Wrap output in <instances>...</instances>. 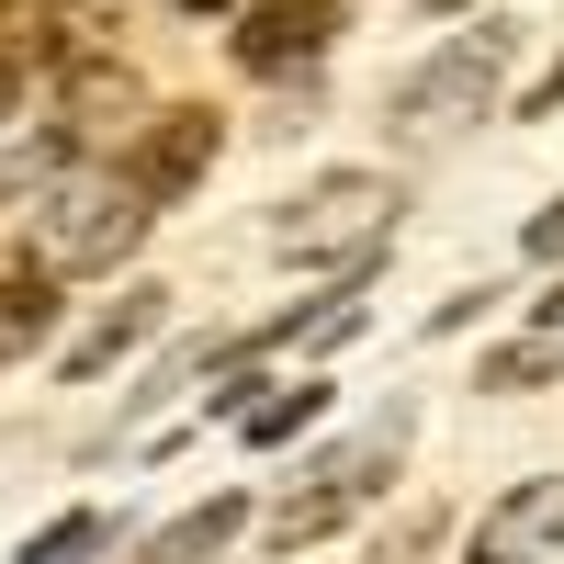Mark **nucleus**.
<instances>
[{
    "instance_id": "1",
    "label": "nucleus",
    "mask_w": 564,
    "mask_h": 564,
    "mask_svg": "<svg viewBox=\"0 0 564 564\" xmlns=\"http://www.w3.org/2000/svg\"><path fill=\"white\" fill-rule=\"evenodd\" d=\"M135 238H148V193L124 170H57L34 193V260L45 271H113Z\"/></svg>"
},
{
    "instance_id": "2",
    "label": "nucleus",
    "mask_w": 564,
    "mask_h": 564,
    "mask_svg": "<svg viewBox=\"0 0 564 564\" xmlns=\"http://www.w3.org/2000/svg\"><path fill=\"white\" fill-rule=\"evenodd\" d=\"M508 57H520V23H463V34L441 45V57H417V68L395 79V124H417V135L486 124V102H497Z\"/></svg>"
},
{
    "instance_id": "3",
    "label": "nucleus",
    "mask_w": 564,
    "mask_h": 564,
    "mask_svg": "<svg viewBox=\"0 0 564 564\" xmlns=\"http://www.w3.org/2000/svg\"><path fill=\"white\" fill-rule=\"evenodd\" d=\"M395 452H406V406H395V417H384L372 441H339V452H316V463H305V486L271 508V542H282V553H305V542H327L339 520H361V508L384 497Z\"/></svg>"
},
{
    "instance_id": "4",
    "label": "nucleus",
    "mask_w": 564,
    "mask_h": 564,
    "mask_svg": "<svg viewBox=\"0 0 564 564\" xmlns=\"http://www.w3.org/2000/svg\"><path fill=\"white\" fill-rule=\"evenodd\" d=\"M384 215H395V181H384V170H327V181H305V193L271 215V249L305 260V271H316V260H372Z\"/></svg>"
},
{
    "instance_id": "5",
    "label": "nucleus",
    "mask_w": 564,
    "mask_h": 564,
    "mask_svg": "<svg viewBox=\"0 0 564 564\" xmlns=\"http://www.w3.org/2000/svg\"><path fill=\"white\" fill-rule=\"evenodd\" d=\"M542 553H564V475L508 486L475 520V542H463V564H542Z\"/></svg>"
},
{
    "instance_id": "6",
    "label": "nucleus",
    "mask_w": 564,
    "mask_h": 564,
    "mask_svg": "<svg viewBox=\"0 0 564 564\" xmlns=\"http://www.w3.org/2000/svg\"><path fill=\"white\" fill-rule=\"evenodd\" d=\"M327 34H339V12L327 0H260V12L238 23V68L249 79H282V68H316Z\"/></svg>"
},
{
    "instance_id": "7",
    "label": "nucleus",
    "mask_w": 564,
    "mask_h": 564,
    "mask_svg": "<svg viewBox=\"0 0 564 564\" xmlns=\"http://www.w3.org/2000/svg\"><path fill=\"white\" fill-rule=\"evenodd\" d=\"M204 159H215V113H159V135H148V159H135L124 181H135V193L159 204V193H181V181H193Z\"/></svg>"
},
{
    "instance_id": "8",
    "label": "nucleus",
    "mask_w": 564,
    "mask_h": 564,
    "mask_svg": "<svg viewBox=\"0 0 564 564\" xmlns=\"http://www.w3.org/2000/svg\"><path fill=\"white\" fill-rule=\"evenodd\" d=\"M159 305H170V294H124L113 316H90L79 339H68V384H90V372H113V361H124V350H135V339L159 327Z\"/></svg>"
},
{
    "instance_id": "9",
    "label": "nucleus",
    "mask_w": 564,
    "mask_h": 564,
    "mask_svg": "<svg viewBox=\"0 0 564 564\" xmlns=\"http://www.w3.org/2000/svg\"><path fill=\"white\" fill-rule=\"evenodd\" d=\"M238 531H249V497H204L193 520H170V531H159L148 553H135V564H215Z\"/></svg>"
},
{
    "instance_id": "10",
    "label": "nucleus",
    "mask_w": 564,
    "mask_h": 564,
    "mask_svg": "<svg viewBox=\"0 0 564 564\" xmlns=\"http://www.w3.org/2000/svg\"><path fill=\"white\" fill-rule=\"evenodd\" d=\"M45 327H57V294H45V271H0V361L45 350Z\"/></svg>"
},
{
    "instance_id": "11",
    "label": "nucleus",
    "mask_w": 564,
    "mask_h": 564,
    "mask_svg": "<svg viewBox=\"0 0 564 564\" xmlns=\"http://www.w3.org/2000/svg\"><path fill=\"white\" fill-rule=\"evenodd\" d=\"M316 417H327V384H282L271 406H238V430L271 452V441H294V430H316Z\"/></svg>"
},
{
    "instance_id": "12",
    "label": "nucleus",
    "mask_w": 564,
    "mask_h": 564,
    "mask_svg": "<svg viewBox=\"0 0 564 564\" xmlns=\"http://www.w3.org/2000/svg\"><path fill=\"white\" fill-rule=\"evenodd\" d=\"M553 372H564V339H520V350L486 361V395H531V384H553Z\"/></svg>"
},
{
    "instance_id": "13",
    "label": "nucleus",
    "mask_w": 564,
    "mask_h": 564,
    "mask_svg": "<svg viewBox=\"0 0 564 564\" xmlns=\"http://www.w3.org/2000/svg\"><path fill=\"white\" fill-rule=\"evenodd\" d=\"M102 531H113L102 508H68L57 531H34V542H23V564H79V553H102Z\"/></svg>"
},
{
    "instance_id": "14",
    "label": "nucleus",
    "mask_w": 564,
    "mask_h": 564,
    "mask_svg": "<svg viewBox=\"0 0 564 564\" xmlns=\"http://www.w3.org/2000/svg\"><path fill=\"white\" fill-rule=\"evenodd\" d=\"M531 260H564V204H542V215H531Z\"/></svg>"
},
{
    "instance_id": "15",
    "label": "nucleus",
    "mask_w": 564,
    "mask_h": 564,
    "mask_svg": "<svg viewBox=\"0 0 564 564\" xmlns=\"http://www.w3.org/2000/svg\"><path fill=\"white\" fill-rule=\"evenodd\" d=\"M23 113V57H0V124Z\"/></svg>"
},
{
    "instance_id": "16",
    "label": "nucleus",
    "mask_w": 564,
    "mask_h": 564,
    "mask_svg": "<svg viewBox=\"0 0 564 564\" xmlns=\"http://www.w3.org/2000/svg\"><path fill=\"white\" fill-rule=\"evenodd\" d=\"M531 316H542V339H564V282H553V294H542Z\"/></svg>"
},
{
    "instance_id": "17",
    "label": "nucleus",
    "mask_w": 564,
    "mask_h": 564,
    "mask_svg": "<svg viewBox=\"0 0 564 564\" xmlns=\"http://www.w3.org/2000/svg\"><path fill=\"white\" fill-rule=\"evenodd\" d=\"M553 102H564V68H553V79H542V90H531V102H520V113H553Z\"/></svg>"
},
{
    "instance_id": "18",
    "label": "nucleus",
    "mask_w": 564,
    "mask_h": 564,
    "mask_svg": "<svg viewBox=\"0 0 564 564\" xmlns=\"http://www.w3.org/2000/svg\"><path fill=\"white\" fill-rule=\"evenodd\" d=\"M430 12H463V0H430Z\"/></svg>"
}]
</instances>
